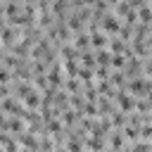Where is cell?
Wrapping results in <instances>:
<instances>
[{"instance_id": "1", "label": "cell", "mask_w": 152, "mask_h": 152, "mask_svg": "<svg viewBox=\"0 0 152 152\" xmlns=\"http://www.w3.org/2000/svg\"><path fill=\"white\" fill-rule=\"evenodd\" d=\"M119 28H121V21H119L112 12H104V14L100 17V31H102V33H119Z\"/></svg>"}, {"instance_id": "2", "label": "cell", "mask_w": 152, "mask_h": 152, "mask_svg": "<svg viewBox=\"0 0 152 152\" xmlns=\"http://www.w3.org/2000/svg\"><path fill=\"white\" fill-rule=\"evenodd\" d=\"M45 81H48V83H50L52 88L62 83V64H59V62L50 66V71H48V78H45Z\"/></svg>"}, {"instance_id": "3", "label": "cell", "mask_w": 152, "mask_h": 152, "mask_svg": "<svg viewBox=\"0 0 152 152\" xmlns=\"http://www.w3.org/2000/svg\"><path fill=\"white\" fill-rule=\"evenodd\" d=\"M88 36H90V45H93V48L102 50V48L107 45V33H102V31H90Z\"/></svg>"}, {"instance_id": "4", "label": "cell", "mask_w": 152, "mask_h": 152, "mask_svg": "<svg viewBox=\"0 0 152 152\" xmlns=\"http://www.w3.org/2000/svg\"><path fill=\"white\" fill-rule=\"evenodd\" d=\"M116 102H119V107H121L124 112H131V109L135 107V97H131L128 93H119V95H116Z\"/></svg>"}, {"instance_id": "5", "label": "cell", "mask_w": 152, "mask_h": 152, "mask_svg": "<svg viewBox=\"0 0 152 152\" xmlns=\"http://www.w3.org/2000/svg\"><path fill=\"white\" fill-rule=\"evenodd\" d=\"M24 104H26L28 109H38V104H40V93L31 88L28 95H24Z\"/></svg>"}, {"instance_id": "6", "label": "cell", "mask_w": 152, "mask_h": 152, "mask_svg": "<svg viewBox=\"0 0 152 152\" xmlns=\"http://www.w3.org/2000/svg\"><path fill=\"white\" fill-rule=\"evenodd\" d=\"M69 152H81V140L69 138Z\"/></svg>"}, {"instance_id": "7", "label": "cell", "mask_w": 152, "mask_h": 152, "mask_svg": "<svg viewBox=\"0 0 152 152\" xmlns=\"http://www.w3.org/2000/svg\"><path fill=\"white\" fill-rule=\"evenodd\" d=\"M7 81H10V71H7V66H0V83L5 86Z\"/></svg>"}, {"instance_id": "8", "label": "cell", "mask_w": 152, "mask_h": 152, "mask_svg": "<svg viewBox=\"0 0 152 152\" xmlns=\"http://www.w3.org/2000/svg\"><path fill=\"white\" fill-rule=\"evenodd\" d=\"M0 128H5V112L0 109Z\"/></svg>"}, {"instance_id": "9", "label": "cell", "mask_w": 152, "mask_h": 152, "mask_svg": "<svg viewBox=\"0 0 152 152\" xmlns=\"http://www.w3.org/2000/svg\"><path fill=\"white\" fill-rule=\"evenodd\" d=\"M55 152H66V150H55Z\"/></svg>"}]
</instances>
